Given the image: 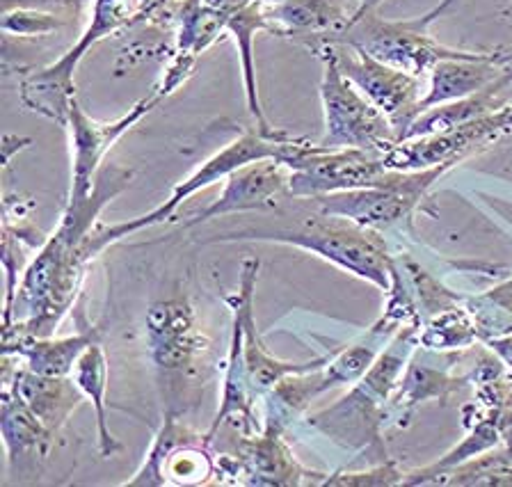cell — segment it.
Wrapping results in <instances>:
<instances>
[{"label":"cell","mask_w":512,"mask_h":487,"mask_svg":"<svg viewBox=\"0 0 512 487\" xmlns=\"http://www.w3.org/2000/svg\"><path fill=\"white\" fill-rule=\"evenodd\" d=\"M131 179L133 172L126 167L103 163L90 197L67 202L58 227L37 247L5 307V337H53L74 309L87 268L96 257L92 247V231L99 225L96 218L131 186Z\"/></svg>","instance_id":"obj_1"},{"label":"cell","mask_w":512,"mask_h":487,"mask_svg":"<svg viewBox=\"0 0 512 487\" xmlns=\"http://www.w3.org/2000/svg\"><path fill=\"white\" fill-rule=\"evenodd\" d=\"M421 325H403L389 346L382 350L362 380L355 382L341 401L311 414L309 428L330 437L334 444L359 455H368L371 465L389 460L382 444L384 414L400 378L419 348Z\"/></svg>","instance_id":"obj_2"},{"label":"cell","mask_w":512,"mask_h":487,"mask_svg":"<svg viewBox=\"0 0 512 487\" xmlns=\"http://www.w3.org/2000/svg\"><path fill=\"white\" fill-rule=\"evenodd\" d=\"M277 243L291 245L314 257H320L332 266L346 270L364 282L378 286L387 293L391 289V268L394 257L387 250L380 231L364 229L355 222L332 218L316 211L311 218L293 229H238L229 234H218L208 243Z\"/></svg>","instance_id":"obj_3"},{"label":"cell","mask_w":512,"mask_h":487,"mask_svg":"<svg viewBox=\"0 0 512 487\" xmlns=\"http://www.w3.org/2000/svg\"><path fill=\"white\" fill-rule=\"evenodd\" d=\"M165 3L167 0H94L90 23L78 42L51 65L26 71L21 76L19 97L23 106L51 122L67 126L71 103L76 99V69L85 53L101 39L154 17L163 10Z\"/></svg>","instance_id":"obj_4"},{"label":"cell","mask_w":512,"mask_h":487,"mask_svg":"<svg viewBox=\"0 0 512 487\" xmlns=\"http://www.w3.org/2000/svg\"><path fill=\"white\" fill-rule=\"evenodd\" d=\"M291 140L293 135H288L286 131H279V129L243 131L236 140H231L229 145H224L220 151H215L211 158H206L202 165H197V170L190 172L181 183H176L172 195L167 197L163 204L156 206L154 211L138 215V218L133 220L117 222V225H96V229L92 231L94 254H101L112 243L133 236L135 231H142V229L156 227L160 222H167L176 211H179V206L183 202H188L192 195H197L199 190L213 186V183L224 181L231 172L240 170V167L256 161H266V158H275V161H279Z\"/></svg>","instance_id":"obj_5"},{"label":"cell","mask_w":512,"mask_h":487,"mask_svg":"<svg viewBox=\"0 0 512 487\" xmlns=\"http://www.w3.org/2000/svg\"><path fill=\"white\" fill-rule=\"evenodd\" d=\"M448 170H451V165H439L416 172L389 170L371 188L343 190V193L314 197L309 202L323 215L350 220L359 227L380 231L382 234V231L410 220L416 206L426 199L428 190Z\"/></svg>","instance_id":"obj_6"},{"label":"cell","mask_w":512,"mask_h":487,"mask_svg":"<svg viewBox=\"0 0 512 487\" xmlns=\"http://www.w3.org/2000/svg\"><path fill=\"white\" fill-rule=\"evenodd\" d=\"M314 53L323 62L320 103H323L325 135L320 145L327 149H366L387 154L398 142L389 119L341 74L327 46H316Z\"/></svg>","instance_id":"obj_7"},{"label":"cell","mask_w":512,"mask_h":487,"mask_svg":"<svg viewBox=\"0 0 512 487\" xmlns=\"http://www.w3.org/2000/svg\"><path fill=\"white\" fill-rule=\"evenodd\" d=\"M288 197L314 199L343 190L371 188L389 172L384 154L366 149H327L295 138L284 151Z\"/></svg>","instance_id":"obj_8"},{"label":"cell","mask_w":512,"mask_h":487,"mask_svg":"<svg viewBox=\"0 0 512 487\" xmlns=\"http://www.w3.org/2000/svg\"><path fill=\"white\" fill-rule=\"evenodd\" d=\"M332 44H348L384 62V65L426 81L430 71L442 60L467 58L474 51L451 49L428 37V30L416 28L410 21H387L378 12L366 14Z\"/></svg>","instance_id":"obj_9"},{"label":"cell","mask_w":512,"mask_h":487,"mask_svg":"<svg viewBox=\"0 0 512 487\" xmlns=\"http://www.w3.org/2000/svg\"><path fill=\"white\" fill-rule=\"evenodd\" d=\"M286 430L263 423L259 433H240L231 453L215 458L218 483L234 485H323L327 474L307 469L284 439Z\"/></svg>","instance_id":"obj_10"},{"label":"cell","mask_w":512,"mask_h":487,"mask_svg":"<svg viewBox=\"0 0 512 487\" xmlns=\"http://www.w3.org/2000/svg\"><path fill=\"white\" fill-rule=\"evenodd\" d=\"M320 46H327L332 51L341 74L389 119L398 135V142L403 140L421 115V101L426 97V87H423L421 78L384 65V62L371 58L364 51L352 49L348 44Z\"/></svg>","instance_id":"obj_11"},{"label":"cell","mask_w":512,"mask_h":487,"mask_svg":"<svg viewBox=\"0 0 512 487\" xmlns=\"http://www.w3.org/2000/svg\"><path fill=\"white\" fill-rule=\"evenodd\" d=\"M167 97H172V92L156 83L147 97L140 99L124 117L115 119V122H96L80 108L78 99H74L67 126H64L69 131L71 145V188L67 202H83V199L90 197L96 174L103 167L108 151L115 147V142L124 133L131 131L142 117H147Z\"/></svg>","instance_id":"obj_12"},{"label":"cell","mask_w":512,"mask_h":487,"mask_svg":"<svg viewBox=\"0 0 512 487\" xmlns=\"http://www.w3.org/2000/svg\"><path fill=\"white\" fill-rule=\"evenodd\" d=\"M512 131V106L496 110L474 122L458 126V129L421 135V138L400 140L384 154L389 170L416 172L430 167L451 165L455 167L474 151L492 145L501 135Z\"/></svg>","instance_id":"obj_13"},{"label":"cell","mask_w":512,"mask_h":487,"mask_svg":"<svg viewBox=\"0 0 512 487\" xmlns=\"http://www.w3.org/2000/svg\"><path fill=\"white\" fill-rule=\"evenodd\" d=\"M144 337L151 362L167 378L190 375L208 348V341L197 325L195 307L188 298H170L151 305Z\"/></svg>","instance_id":"obj_14"},{"label":"cell","mask_w":512,"mask_h":487,"mask_svg":"<svg viewBox=\"0 0 512 487\" xmlns=\"http://www.w3.org/2000/svg\"><path fill=\"white\" fill-rule=\"evenodd\" d=\"M256 277H259V261L247 259L243 263V273H240V286L236 295H231L227 300L231 311H236L243 321V353H245V366L250 373V380L256 389V394L263 398L266 391L277 387L279 382L293 373L304 371H316L320 366L327 364L330 355L316 357L311 362H284L270 353L263 343L261 334L256 332L254 321V289H256Z\"/></svg>","instance_id":"obj_15"},{"label":"cell","mask_w":512,"mask_h":487,"mask_svg":"<svg viewBox=\"0 0 512 487\" xmlns=\"http://www.w3.org/2000/svg\"><path fill=\"white\" fill-rule=\"evenodd\" d=\"M359 17V0H286L266 7L268 33L298 39L307 49L332 44Z\"/></svg>","instance_id":"obj_16"},{"label":"cell","mask_w":512,"mask_h":487,"mask_svg":"<svg viewBox=\"0 0 512 487\" xmlns=\"http://www.w3.org/2000/svg\"><path fill=\"white\" fill-rule=\"evenodd\" d=\"M282 197H288L286 167L275 158L256 161L231 172L224 179V190L218 199L192 215L183 227H197L202 222L224 218V215L275 209Z\"/></svg>","instance_id":"obj_17"},{"label":"cell","mask_w":512,"mask_h":487,"mask_svg":"<svg viewBox=\"0 0 512 487\" xmlns=\"http://www.w3.org/2000/svg\"><path fill=\"white\" fill-rule=\"evenodd\" d=\"M510 62L503 51H474L467 58L442 60L428 76L426 97L421 101V115L430 108L471 97L506 74Z\"/></svg>","instance_id":"obj_18"},{"label":"cell","mask_w":512,"mask_h":487,"mask_svg":"<svg viewBox=\"0 0 512 487\" xmlns=\"http://www.w3.org/2000/svg\"><path fill=\"white\" fill-rule=\"evenodd\" d=\"M3 387H10L55 437L67 426L78 405L85 401V394L71 378L39 375L26 369V366L12 369L7 357L3 369Z\"/></svg>","instance_id":"obj_19"},{"label":"cell","mask_w":512,"mask_h":487,"mask_svg":"<svg viewBox=\"0 0 512 487\" xmlns=\"http://www.w3.org/2000/svg\"><path fill=\"white\" fill-rule=\"evenodd\" d=\"M464 385H469V375H460L458 378V375L448 373V369H435V366L421 362L419 348H416L387 405L384 430L391 426H407L416 407L426 401H446L453 391H460Z\"/></svg>","instance_id":"obj_20"},{"label":"cell","mask_w":512,"mask_h":487,"mask_svg":"<svg viewBox=\"0 0 512 487\" xmlns=\"http://www.w3.org/2000/svg\"><path fill=\"white\" fill-rule=\"evenodd\" d=\"M99 341V330L87 327L74 337H5L3 355L23 359L26 369L53 378H71L78 357Z\"/></svg>","instance_id":"obj_21"},{"label":"cell","mask_w":512,"mask_h":487,"mask_svg":"<svg viewBox=\"0 0 512 487\" xmlns=\"http://www.w3.org/2000/svg\"><path fill=\"white\" fill-rule=\"evenodd\" d=\"M0 433H3V446L10 465L16 458H48L55 442L51 430L30 412V407L10 387H3V394H0Z\"/></svg>","instance_id":"obj_22"},{"label":"cell","mask_w":512,"mask_h":487,"mask_svg":"<svg viewBox=\"0 0 512 487\" xmlns=\"http://www.w3.org/2000/svg\"><path fill=\"white\" fill-rule=\"evenodd\" d=\"M0 5V28L5 35L48 37L78 17L83 0H0Z\"/></svg>","instance_id":"obj_23"},{"label":"cell","mask_w":512,"mask_h":487,"mask_svg":"<svg viewBox=\"0 0 512 487\" xmlns=\"http://www.w3.org/2000/svg\"><path fill=\"white\" fill-rule=\"evenodd\" d=\"M108 357L106 350L101 348L99 341H94L83 355L78 357L71 373V380L76 382L78 389L83 391L87 401H92L96 412V426H99V453L103 458H112L117 451H122V442L110 433L108 428V405H106V391H108Z\"/></svg>","instance_id":"obj_24"},{"label":"cell","mask_w":512,"mask_h":487,"mask_svg":"<svg viewBox=\"0 0 512 487\" xmlns=\"http://www.w3.org/2000/svg\"><path fill=\"white\" fill-rule=\"evenodd\" d=\"M188 444H206V437L195 433V430L188 428L186 423L179 421V417L172 412L165 414L163 426L156 433V437L151 439L149 451L144 453L142 465L138 471L124 481L122 485H138V487H163L167 485V476H165V467L167 460L174 451H179L181 446Z\"/></svg>","instance_id":"obj_25"},{"label":"cell","mask_w":512,"mask_h":487,"mask_svg":"<svg viewBox=\"0 0 512 487\" xmlns=\"http://www.w3.org/2000/svg\"><path fill=\"white\" fill-rule=\"evenodd\" d=\"M480 341L478 327L471 318L464 300L448 307L439 314L423 321L419 330V346L428 353H448V350H464Z\"/></svg>","instance_id":"obj_26"},{"label":"cell","mask_w":512,"mask_h":487,"mask_svg":"<svg viewBox=\"0 0 512 487\" xmlns=\"http://www.w3.org/2000/svg\"><path fill=\"white\" fill-rule=\"evenodd\" d=\"M432 485H512V446L480 453L462 465L448 469Z\"/></svg>","instance_id":"obj_27"},{"label":"cell","mask_w":512,"mask_h":487,"mask_svg":"<svg viewBox=\"0 0 512 487\" xmlns=\"http://www.w3.org/2000/svg\"><path fill=\"white\" fill-rule=\"evenodd\" d=\"M464 307L478 327L480 341L512 332V279L494 286L492 291L464 298Z\"/></svg>","instance_id":"obj_28"},{"label":"cell","mask_w":512,"mask_h":487,"mask_svg":"<svg viewBox=\"0 0 512 487\" xmlns=\"http://www.w3.org/2000/svg\"><path fill=\"white\" fill-rule=\"evenodd\" d=\"M204 446L188 444L174 451L167 460V485H206L215 476V458Z\"/></svg>","instance_id":"obj_29"},{"label":"cell","mask_w":512,"mask_h":487,"mask_svg":"<svg viewBox=\"0 0 512 487\" xmlns=\"http://www.w3.org/2000/svg\"><path fill=\"white\" fill-rule=\"evenodd\" d=\"M405 474L398 469L394 460H384L380 465H371L364 471H336V474H327L323 485H341V487H389V485H403Z\"/></svg>","instance_id":"obj_30"},{"label":"cell","mask_w":512,"mask_h":487,"mask_svg":"<svg viewBox=\"0 0 512 487\" xmlns=\"http://www.w3.org/2000/svg\"><path fill=\"white\" fill-rule=\"evenodd\" d=\"M458 3H460V0H439V3H437L435 7H432L430 12H426V14H423V17H419V19H412V23H414L416 28L428 30V28L432 26V23H435L437 19H442L444 14H446L448 10H453V7L458 5Z\"/></svg>","instance_id":"obj_31"},{"label":"cell","mask_w":512,"mask_h":487,"mask_svg":"<svg viewBox=\"0 0 512 487\" xmlns=\"http://www.w3.org/2000/svg\"><path fill=\"white\" fill-rule=\"evenodd\" d=\"M256 3H261L263 7H272V5H282L286 0H256Z\"/></svg>","instance_id":"obj_32"},{"label":"cell","mask_w":512,"mask_h":487,"mask_svg":"<svg viewBox=\"0 0 512 487\" xmlns=\"http://www.w3.org/2000/svg\"><path fill=\"white\" fill-rule=\"evenodd\" d=\"M503 53H506V58H508V62H510V65H512V46H510L508 51H503Z\"/></svg>","instance_id":"obj_33"}]
</instances>
